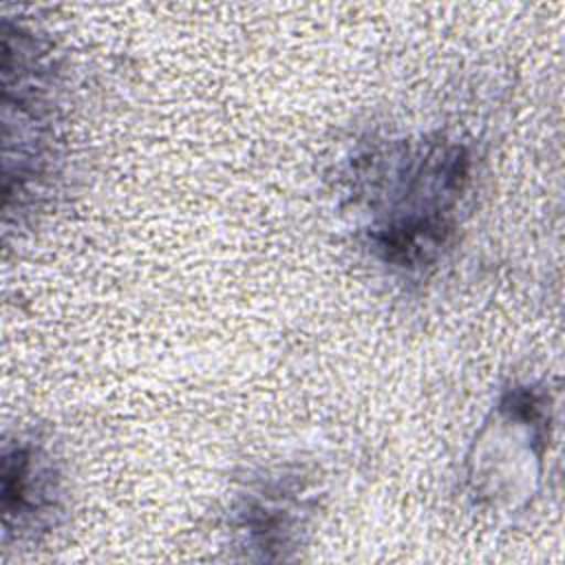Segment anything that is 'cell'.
Here are the masks:
<instances>
[{"label":"cell","instance_id":"cell-1","mask_svg":"<svg viewBox=\"0 0 565 565\" xmlns=\"http://www.w3.org/2000/svg\"><path fill=\"white\" fill-rule=\"evenodd\" d=\"M353 166L371 252L399 271L433 265L457 225L470 181L468 150L446 137H422L364 152Z\"/></svg>","mask_w":565,"mask_h":565},{"label":"cell","instance_id":"cell-2","mask_svg":"<svg viewBox=\"0 0 565 565\" xmlns=\"http://www.w3.org/2000/svg\"><path fill=\"white\" fill-rule=\"evenodd\" d=\"M57 508V472L46 450L29 439L4 446L2 512L7 534L40 523Z\"/></svg>","mask_w":565,"mask_h":565}]
</instances>
